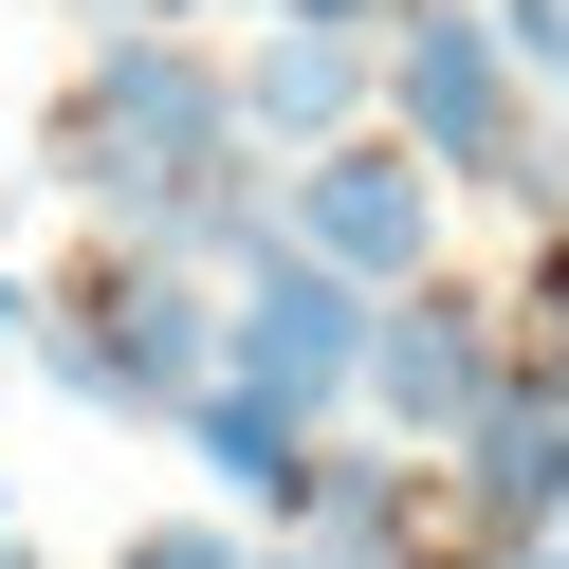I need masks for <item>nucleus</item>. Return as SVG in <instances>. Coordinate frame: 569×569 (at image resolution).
<instances>
[{"label": "nucleus", "mask_w": 569, "mask_h": 569, "mask_svg": "<svg viewBox=\"0 0 569 569\" xmlns=\"http://www.w3.org/2000/svg\"><path fill=\"white\" fill-rule=\"evenodd\" d=\"M239 148H258V129H239V56H202L184 19H92L74 92H56V129H38V166L92 202V221L202 184V166H239Z\"/></svg>", "instance_id": "f257e3e1"}, {"label": "nucleus", "mask_w": 569, "mask_h": 569, "mask_svg": "<svg viewBox=\"0 0 569 569\" xmlns=\"http://www.w3.org/2000/svg\"><path fill=\"white\" fill-rule=\"evenodd\" d=\"M19 349H38L74 405H111V422H184V386L221 368V276L166 258V239H111L74 295H38Z\"/></svg>", "instance_id": "f03ea898"}, {"label": "nucleus", "mask_w": 569, "mask_h": 569, "mask_svg": "<svg viewBox=\"0 0 569 569\" xmlns=\"http://www.w3.org/2000/svg\"><path fill=\"white\" fill-rule=\"evenodd\" d=\"M386 129H405L441 184H496V202H551V129H532V74L496 38V0H386Z\"/></svg>", "instance_id": "7ed1b4c3"}, {"label": "nucleus", "mask_w": 569, "mask_h": 569, "mask_svg": "<svg viewBox=\"0 0 569 569\" xmlns=\"http://www.w3.org/2000/svg\"><path fill=\"white\" fill-rule=\"evenodd\" d=\"M368 331H386V295H368L349 258H312L295 221H276L258 258L221 276V368H239V386H276L295 422H349V405H368Z\"/></svg>", "instance_id": "20e7f679"}, {"label": "nucleus", "mask_w": 569, "mask_h": 569, "mask_svg": "<svg viewBox=\"0 0 569 569\" xmlns=\"http://www.w3.org/2000/svg\"><path fill=\"white\" fill-rule=\"evenodd\" d=\"M276 221H295L312 258H349L368 295H405V276H441V166H422L405 129H331V148L276 166Z\"/></svg>", "instance_id": "39448f33"}, {"label": "nucleus", "mask_w": 569, "mask_h": 569, "mask_svg": "<svg viewBox=\"0 0 569 569\" xmlns=\"http://www.w3.org/2000/svg\"><path fill=\"white\" fill-rule=\"evenodd\" d=\"M515 386V331H496V295H441V276H405L368 331V422L386 441H459V422Z\"/></svg>", "instance_id": "423d86ee"}, {"label": "nucleus", "mask_w": 569, "mask_h": 569, "mask_svg": "<svg viewBox=\"0 0 569 569\" xmlns=\"http://www.w3.org/2000/svg\"><path fill=\"white\" fill-rule=\"evenodd\" d=\"M184 459H202V478H221L239 496V515H276V532H295L312 515V496H331V422H295V405H276V386H239V368H202L184 386Z\"/></svg>", "instance_id": "0eeeda50"}, {"label": "nucleus", "mask_w": 569, "mask_h": 569, "mask_svg": "<svg viewBox=\"0 0 569 569\" xmlns=\"http://www.w3.org/2000/svg\"><path fill=\"white\" fill-rule=\"evenodd\" d=\"M368 111H386V38H349V19H276V38L239 56V129H258L276 166L331 148V129H368Z\"/></svg>", "instance_id": "6e6552de"}, {"label": "nucleus", "mask_w": 569, "mask_h": 569, "mask_svg": "<svg viewBox=\"0 0 569 569\" xmlns=\"http://www.w3.org/2000/svg\"><path fill=\"white\" fill-rule=\"evenodd\" d=\"M441 459H459V515H478V532H569V386L515 368Z\"/></svg>", "instance_id": "1a4fd4ad"}, {"label": "nucleus", "mask_w": 569, "mask_h": 569, "mask_svg": "<svg viewBox=\"0 0 569 569\" xmlns=\"http://www.w3.org/2000/svg\"><path fill=\"white\" fill-rule=\"evenodd\" d=\"M111 569H258V532H221V515H148Z\"/></svg>", "instance_id": "9d476101"}, {"label": "nucleus", "mask_w": 569, "mask_h": 569, "mask_svg": "<svg viewBox=\"0 0 569 569\" xmlns=\"http://www.w3.org/2000/svg\"><path fill=\"white\" fill-rule=\"evenodd\" d=\"M496 38H515L532 92H569V0H496Z\"/></svg>", "instance_id": "9b49d317"}, {"label": "nucleus", "mask_w": 569, "mask_h": 569, "mask_svg": "<svg viewBox=\"0 0 569 569\" xmlns=\"http://www.w3.org/2000/svg\"><path fill=\"white\" fill-rule=\"evenodd\" d=\"M478 569H569V532H478Z\"/></svg>", "instance_id": "f8f14e48"}, {"label": "nucleus", "mask_w": 569, "mask_h": 569, "mask_svg": "<svg viewBox=\"0 0 569 569\" xmlns=\"http://www.w3.org/2000/svg\"><path fill=\"white\" fill-rule=\"evenodd\" d=\"M258 19H349V38H386V0H258Z\"/></svg>", "instance_id": "ddd939ff"}, {"label": "nucleus", "mask_w": 569, "mask_h": 569, "mask_svg": "<svg viewBox=\"0 0 569 569\" xmlns=\"http://www.w3.org/2000/svg\"><path fill=\"white\" fill-rule=\"evenodd\" d=\"M74 19H184V0H74Z\"/></svg>", "instance_id": "4468645a"}, {"label": "nucleus", "mask_w": 569, "mask_h": 569, "mask_svg": "<svg viewBox=\"0 0 569 569\" xmlns=\"http://www.w3.org/2000/svg\"><path fill=\"white\" fill-rule=\"evenodd\" d=\"M0 569H38V551H19V532H0Z\"/></svg>", "instance_id": "2eb2a0df"}, {"label": "nucleus", "mask_w": 569, "mask_h": 569, "mask_svg": "<svg viewBox=\"0 0 569 569\" xmlns=\"http://www.w3.org/2000/svg\"><path fill=\"white\" fill-rule=\"evenodd\" d=\"M0 532H19V515H0Z\"/></svg>", "instance_id": "dca6fc26"}]
</instances>
